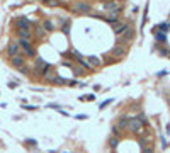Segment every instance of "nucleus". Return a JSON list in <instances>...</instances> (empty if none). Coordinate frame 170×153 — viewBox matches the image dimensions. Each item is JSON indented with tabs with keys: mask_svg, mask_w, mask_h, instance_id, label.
I'll return each instance as SVG.
<instances>
[{
	"mask_svg": "<svg viewBox=\"0 0 170 153\" xmlns=\"http://www.w3.org/2000/svg\"><path fill=\"white\" fill-rule=\"evenodd\" d=\"M127 127H129V131L134 133V134H141V133H143V124H141L140 119H131V121L127 123Z\"/></svg>",
	"mask_w": 170,
	"mask_h": 153,
	"instance_id": "1",
	"label": "nucleus"
},
{
	"mask_svg": "<svg viewBox=\"0 0 170 153\" xmlns=\"http://www.w3.org/2000/svg\"><path fill=\"white\" fill-rule=\"evenodd\" d=\"M133 36H134V31H133V27H129V29L126 31V32L123 34V36H119V41H117V46H123L124 44H127V42L133 39Z\"/></svg>",
	"mask_w": 170,
	"mask_h": 153,
	"instance_id": "2",
	"label": "nucleus"
},
{
	"mask_svg": "<svg viewBox=\"0 0 170 153\" xmlns=\"http://www.w3.org/2000/svg\"><path fill=\"white\" fill-rule=\"evenodd\" d=\"M7 53H8V56H12V58H15V56H21V46H19V42H17V41L8 42Z\"/></svg>",
	"mask_w": 170,
	"mask_h": 153,
	"instance_id": "3",
	"label": "nucleus"
},
{
	"mask_svg": "<svg viewBox=\"0 0 170 153\" xmlns=\"http://www.w3.org/2000/svg\"><path fill=\"white\" fill-rule=\"evenodd\" d=\"M19 46H21V49L24 51L27 56H31V58H34L36 56V53H34V49H32V46H31V42L29 41H22V39H19Z\"/></svg>",
	"mask_w": 170,
	"mask_h": 153,
	"instance_id": "4",
	"label": "nucleus"
},
{
	"mask_svg": "<svg viewBox=\"0 0 170 153\" xmlns=\"http://www.w3.org/2000/svg\"><path fill=\"white\" fill-rule=\"evenodd\" d=\"M90 8H92V5H90L89 2H76V4L73 5V10H75V12L87 14V12H90Z\"/></svg>",
	"mask_w": 170,
	"mask_h": 153,
	"instance_id": "5",
	"label": "nucleus"
},
{
	"mask_svg": "<svg viewBox=\"0 0 170 153\" xmlns=\"http://www.w3.org/2000/svg\"><path fill=\"white\" fill-rule=\"evenodd\" d=\"M129 27H131V25L127 24V22H117V24L114 25V32L117 34V36H123Z\"/></svg>",
	"mask_w": 170,
	"mask_h": 153,
	"instance_id": "6",
	"label": "nucleus"
},
{
	"mask_svg": "<svg viewBox=\"0 0 170 153\" xmlns=\"http://www.w3.org/2000/svg\"><path fill=\"white\" fill-rule=\"evenodd\" d=\"M102 8L107 10V12H121V7L117 5V2H107V4H102Z\"/></svg>",
	"mask_w": 170,
	"mask_h": 153,
	"instance_id": "7",
	"label": "nucleus"
},
{
	"mask_svg": "<svg viewBox=\"0 0 170 153\" xmlns=\"http://www.w3.org/2000/svg\"><path fill=\"white\" fill-rule=\"evenodd\" d=\"M17 34H19V38L22 41H29L31 39V31H27V29H17Z\"/></svg>",
	"mask_w": 170,
	"mask_h": 153,
	"instance_id": "8",
	"label": "nucleus"
},
{
	"mask_svg": "<svg viewBox=\"0 0 170 153\" xmlns=\"http://www.w3.org/2000/svg\"><path fill=\"white\" fill-rule=\"evenodd\" d=\"M110 53H112L114 56H124V55H126V48H123V46H114Z\"/></svg>",
	"mask_w": 170,
	"mask_h": 153,
	"instance_id": "9",
	"label": "nucleus"
},
{
	"mask_svg": "<svg viewBox=\"0 0 170 153\" xmlns=\"http://www.w3.org/2000/svg\"><path fill=\"white\" fill-rule=\"evenodd\" d=\"M17 25H19V29H27L29 31V21L21 17V19H17Z\"/></svg>",
	"mask_w": 170,
	"mask_h": 153,
	"instance_id": "10",
	"label": "nucleus"
},
{
	"mask_svg": "<svg viewBox=\"0 0 170 153\" xmlns=\"http://www.w3.org/2000/svg\"><path fill=\"white\" fill-rule=\"evenodd\" d=\"M107 22H119V12H109V15L106 17Z\"/></svg>",
	"mask_w": 170,
	"mask_h": 153,
	"instance_id": "11",
	"label": "nucleus"
},
{
	"mask_svg": "<svg viewBox=\"0 0 170 153\" xmlns=\"http://www.w3.org/2000/svg\"><path fill=\"white\" fill-rule=\"evenodd\" d=\"M12 65H14V66L22 68V66H24V58H22V56H15V58H12Z\"/></svg>",
	"mask_w": 170,
	"mask_h": 153,
	"instance_id": "12",
	"label": "nucleus"
},
{
	"mask_svg": "<svg viewBox=\"0 0 170 153\" xmlns=\"http://www.w3.org/2000/svg\"><path fill=\"white\" fill-rule=\"evenodd\" d=\"M89 65L90 66H99V65H100V58H97V56H89Z\"/></svg>",
	"mask_w": 170,
	"mask_h": 153,
	"instance_id": "13",
	"label": "nucleus"
},
{
	"mask_svg": "<svg viewBox=\"0 0 170 153\" xmlns=\"http://www.w3.org/2000/svg\"><path fill=\"white\" fill-rule=\"evenodd\" d=\"M53 83H56V85H65V83H68L66 82V78H63V76H58V75H55V78H53Z\"/></svg>",
	"mask_w": 170,
	"mask_h": 153,
	"instance_id": "14",
	"label": "nucleus"
},
{
	"mask_svg": "<svg viewBox=\"0 0 170 153\" xmlns=\"http://www.w3.org/2000/svg\"><path fill=\"white\" fill-rule=\"evenodd\" d=\"M42 29H44V31H53V29H55V25H53V22H51V21H48V19H46V21L42 22Z\"/></svg>",
	"mask_w": 170,
	"mask_h": 153,
	"instance_id": "15",
	"label": "nucleus"
},
{
	"mask_svg": "<svg viewBox=\"0 0 170 153\" xmlns=\"http://www.w3.org/2000/svg\"><path fill=\"white\" fill-rule=\"evenodd\" d=\"M78 63H80V65H82V66H83V68H85V70H92V66H90V65H89V63H87V61H83V59H82V58H80V56H78Z\"/></svg>",
	"mask_w": 170,
	"mask_h": 153,
	"instance_id": "16",
	"label": "nucleus"
},
{
	"mask_svg": "<svg viewBox=\"0 0 170 153\" xmlns=\"http://www.w3.org/2000/svg\"><path fill=\"white\" fill-rule=\"evenodd\" d=\"M42 76H44V78H46V80H48V78H51V80H53V78H55V75H53V72H51L49 68H48V70H46V72H44V73H42Z\"/></svg>",
	"mask_w": 170,
	"mask_h": 153,
	"instance_id": "17",
	"label": "nucleus"
},
{
	"mask_svg": "<svg viewBox=\"0 0 170 153\" xmlns=\"http://www.w3.org/2000/svg\"><path fill=\"white\" fill-rule=\"evenodd\" d=\"M36 34L38 36H44V29L42 27H36Z\"/></svg>",
	"mask_w": 170,
	"mask_h": 153,
	"instance_id": "18",
	"label": "nucleus"
},
{
	"mask_svg": "<svg viewBox=\"0 0 170 153\" xmlns=\"http://www.w3.org/2000/svg\"><path fill=\"white\" fill-rule=\"evenodd\" d=\"M143 153H153V146H144Z\"/></svg>",
	"mask_w": 170,
	"mask_h": 153,
	"instance_id": "19",
	"label": "nucleus"
},
{
	"mask_svg": "<svg viewBox=\"0 0 170 153\" xmlns=\"http://www.w3.org/2000/svg\"><path fill=\"white\" fill-rule=\"evenodd\" d=\"M110 146H112V148H116V146H117V140H116V138H112V140H110Z\"/></svg>",
	"mask_w": 170,
	"mask_h": 153,
	"instance_id": "20",
	"label": "nucleus"
},
{
	"mask_svg": "<svg viewBox=\"0 0 170 153\" xmlns=\"http://www.w3.org/2000/svg\"><path fill=\"white\" fill-rule=\"evenodd\" d=\"M73 73H75V75H82L83 72H82V68H78V66H76L75 70H73Z\"/></svg>",
	"mask_w": 170,
	"mask_h": 153,
	"instance_id": "21",
	"label": "nucleus"
},
{
	"mask_svg": "<svg viewBox=\"0 0 170 153\" xmlns=\"http://www.w3.org/2000/svg\"><path fill=\"white\" fill-rule=\"evenodd\" d=\"M85 100H93V99H95V95H92V93H90V95H85Z\"/></svg>",
	"mask_w": 170,
	"mask_h": 153,
	"instance_id": "22",
	"label": "nucleus"
},
{
	"mask_svg": "<svg viewBox=\"0 0 170 153\" xmlns=\"http://www.w3.org/2000/svg\"><path fill=\"white\" fill-rule=\"evenodd\" d=\"M157 39H160V41H165V36H163V34H157Z\"/></svg>",
	"mask_w": 170,
	"mask_h": 153,
	"instance_id": "23",
	"label": "nucleus"
},
{
	"mask_svg": "<svg viewBox=\"0 0 170 153\" xmlns=\"http://www.w3.org/2000/svg\"><path fill=\"white\" fill-rule=\"evenodd\" d=\"M126 126H127V123H126V121H124V119H123V121L119 123V127H126Z\"/></svg>",
	"mask_w": 170,
	"mask_h": 153,
	"instance_id": "24",
	"label": "nucleus"
},
{
	"mask_svg": "<svg viewBox=\"0 0 170 153\" xmlns=\"http://www.w3.org/2000/svg\"><path fill=\"white\" fill-rule=\"evenodd\" d=\"M19 70H21V73H27V68H25V66H22V68H19Z\"/></svg>",
	"mask_w": 170,
	"mask_h": 153,
	"instance_id": "25",
	"label": "nucleus"
}]
</instances>
